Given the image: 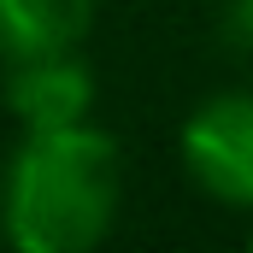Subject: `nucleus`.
<instances>
[{"label":"nucleus","instance_id":"4","mask_svg":"<svg viewBox=\"0 0 253 253\" xmlns=\"http://www.w3.org/2000/svg\"><path fill=\"white\" fill-rule=\"evenodd\" d=\"M94 18V0H0V59L77 47Z\"/></svg>","mask_w":253,"mask_h":253},{"label":"nucleus","instance_id":"2","mask_svg":"<svg viewBox=\"0 0 253 253\" xmlns=\"http://www.w3.org/2000/svg\"><path fill=\"white\" fill-rule=\"evenodd\" d=\"M183 165L224 206H253V88H230L194 106L183 124Z\"/></svg>","mask_w":253,"mask_h":253},{"label":"nucleus","instance_id":"5","mask_svg":"<svg viewBox=\"0 0 253 253\" xmlns=\"http://www.w3.org/2000/svg\"><path fill=\"white\" fill-rule=\"evenodd\" d=\"M224 42L253 59V0H224Z\"/></svg>","mask_w":253,"mask_h":253},{"label":"nucleus","instance_id":"3","mask_svg":"<svg viewBox=\"0 0 253 253\" xmlns=\"http://www.w3.org/2000/svg\"><path fill=\"white\" fill-rule=\"evenodd\" d=\"M0 100H6V112H12L24 129L83 124L88 106H94V71L77 59V47L24 53V59H6Z\"/></svg>","mask_w":253,"mask_h":253},{"label":"nucleus","instance_id":"1","mask_svg":"<svg viewBox=\"0 0 253 253\" xmlns=\"http://www.w3.org/2000/svg\"><path fill=\"white\" fill-rule=\"evenodd\" d=\"M124 165L106 129H24L0 177V230L18 253H88L118 224Z\"/></svg>","mask_w":253,"mask_h":253}]
</instances>
